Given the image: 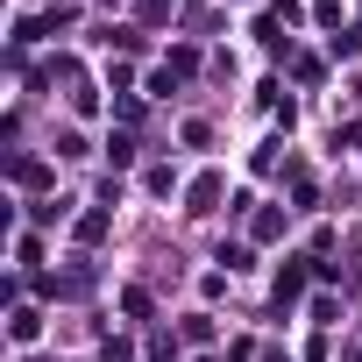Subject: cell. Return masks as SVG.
<instances>
[{"mask_svg": "<svg viewBox=\"0 0 362 362\" xmlns=\"http://www.w3.org/2000/svg\"><path fill=\"white\" fill-rule=\"evenodd\" d=\"M214 206H221V170H199L185 192V214H214Z\"/></svg>", "mask_w": 362, "mask_h": 362, "instance_id": "cell-1", "label": "cell"}, {"mask_svg": "<svg viewBox=\"0 0 362 362\" xmlns=\"http://www.w3.org/2000/svg\"><path fill=\"white\" fill-rule=\"evenodd\" d=\"M8 334H15L22 348H29V341L43 334V313H36V305H15V320H8Z\"/></svg>", "mask_w": 362, "mask_h": 362, "instance_id": "cell-2", "label": "cell"}, {"mask_svg": "<svg viewBox=\"0 0 362 362\" xmlns=\"http://www.w3.org/2000/svg\"><path fill=\"white\" fill-rule=\"evenodd\" d=\"M298 291H305V270H298V263H284V270H277V305H291Z\"/></svg>", "mask_w": 362, "mask_h": 362, "instance_id": "cell-3", "label": "cell"}, {"mask_svg": "<svg viewBox=\"0 0 362 362\" xmlns=\"http://www.w3.org/2000/svg\"><path fill=\"white\" fill-rule=\"evenodd\" d=\"M8 170H15V185H50V170H43V163H36V156H15V163H8Z\"/></svg>", "mask_w": 362, "mask_h": 362, "instance_id": "cell-4", "label": "cell"}, {"mask_svg": "<svg viewBox=\"0 0 362 362\" xmlns=\"http://www.w3.org/2000/svg\"><path fill=\"white\" fill-rule=\"evenodd\" d=\"M249 235H256V242H277V235H284V214H256Z\"/></svg>", "mask_w": 362, "mask_h": 362, "instance_id": "cell-5", "label": "cell"}, {"mask_svg": "<svg viewBox=\"0 0 362 362\" xmlns=\"http://www.w3.org/2000/svg\"><path fill=\"white\" fill-rule=\"evenodd\" d=\"M121 313H135V320H149V291H142V284H128V291H121Z\"/></svg>", "mask_w": 362, "mask_h": 362, "instance_id": "cell-6", "label": "cell"}, {"mask_svg": "<svg viewBox=\"0 0 362 362\" xmlns=\"http://www.w3.org/2000/svg\"><path fill=\"white\" fill-rule=\"evenodd\" d=\"M107 163H114V170H121V163H135V142H128V135H114V142H107Z\"/></svg>", "mask_w": 362, "mask_h": 362, "instance_id": "cell-7", "label": "cell"}, {"mask_svg": "<svg viewBox=\"0 0 362 362\" xmlns=\"http://www.w3.org/2000/svg\"><path fill=\"white\" fill-rule=\"evenodd\" d=\"M334 57H362V29H348V36H334Z\"/></svg>", "mask_w": 362, "mask_h": 362, "instance_id": "cell-8", "label": "cell"}]
</instances>
